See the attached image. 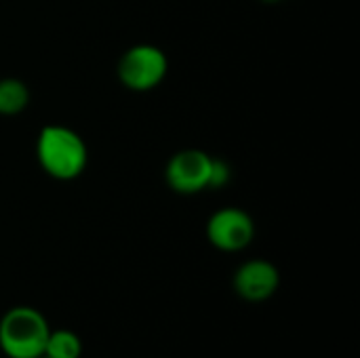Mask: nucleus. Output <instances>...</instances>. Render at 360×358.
<instances>
[{
  "label": "nucleus",
  "mask_w": 360,
  "mask_h": 358,
  "mask_svg": "<svg viewBox=\"0 0 360 358\" xmlns=\"http://www.w3.org/2000/svg\"><path fill=\"white\" fill-rule=\"evenodd\" d=\"M36 158L49 177L72 181L84 173L89 165V148L74 129L46 124L36 139Z\"/></svg>",
  "instance_id": "f257e3e1"
},
{
  "label": "nucleus",
  "mask_w": 360,
  "mask_h": 358,
  "mask_svg": "<svg viewBox=\"0 0 360 358\" xmlns=\"http://www.w3.org/2000/svg\"><path fill=\"white\" fill-rule=\"evenodd\" d=\"M51 327L44 314L30 306H15L0 319V350L8 358H40Z\"/></svg>",
  "instance_id": "f03ea898"
},
{
  "label": "nucleus",
  "mask_w": 360,
  "mask_h": 358,
  "mask_svg": "<svg viewBox=\"0 0 360 358\" xmlns=\"http://www.w3.org/2000/svg\"><path fill=\"white\" fill-rule=\"evenodd\" d=\"M169 72V59L156 44H135L127 49L116 65L120 84L135 93H148L162 84Z\"/></svg>",
  "instance_id": "7ed1b4c3"
},
{
  "label": "nucleus",
  "mask_w": 360,
  "mask_h": 358,
  "mask_svg": "<svg viewBox=\"0 0 360 358\" xmlns=\"http://www.w3.org/2000/svg\"><path fill=\"white\" fill-rule=\"evenodd\" d=\"M213 156L198 148L175 152L165 167V181L177 194H198L209 190Z\"/></svg>",
  "instance_id": "20e7f679"
},
{
  "label": "nucleus",
  "mask_w": 360,
  "mask_h": 358,
  "mask_svg": "<svg viewBox=\"0 0 360 358\" xmlns=\"http://www.w3.org/2000/svg\"><path fill=\"white\" fill-rule=\"evenodd\" d=\"M207 238L209 243L224 253H238L247 249L255 238V222L253 217L238 207H224L215 211L207 222Z\"/></svg>",
  "instance_id": "39448f33"
},
{
  "label": "nucleus",
  "mask_w": 360,
  "mask_h": 358,
  "mask_svg": "<svg viewBox=\"0 0 360 358\" xmlns=\"http://www.w3.org/2000/svg\"><path fill=\"white\" fill-rule=\"evenodd\" d=\"M234 293L249 304L268 302L281 287V272L268 260H247L232 279Z\"/></svg>",
  "instance_id": "423d86ee"
},
{
  "label": "nucleus",
  "mask_w": 360,
  "mask_h": 358,
  "mask_svg": "<svg viewBox=\"0 0 360 358\" xmlns=\"http://www.w3.org/2000/svg\"><path fill=\"white\" fill-rule=\"evenodd\" d=\"M30 103V89L19 78H0V116H17Z\"/></svg>",
  "instance_id": "0eeeda50"
},
{
  "label": "nucleus",
  "mask_w": 360,
  "mask_h": 358,
  "mask_svg": "<svg viewBox=\"0 0 360 358\" xmlns=\"http://www.w3.org/2000/svg\"><path fill=\"white\" fill-rule=\"evenodd\" d=\"M82 342L70 329H51L44 346V357L49 358H80Z\"/></svg>",
  "instance_id": "6e6552de"
},
{
  "label": "nucleus",
  "mask_w": 360,
  "mask_h": 358,
  "mask_svg": "<svg viewBox=\"0 0 360 358\" xmlns=\"http://www.w3.org/2000/svg\"><path fill=\"white\" fill-rule=\"evenodd\" d=\"M232 179V169L226 160L215 158L213 156V167H211V181H209V190H219L224 186H228Z\"/></svg>",
  "instance_id": "1a4fd4ad"
},
{
  "label": "nucleus",
  "mask_w": 360,
  "mask_h": 358,
  "mask_svg": "<svg viewBox=\"0 0 360 358\" xmlns=\"http://www.w3.org/2000/svg\"><path fill=\"white\" fill-rule=\"evenodd\" d=\"M259 2H264V4H278V2H283V0H259Z\"/></svg>",
  "instance_id": "9d476101"
},
{
  "label": "nucleus",
  "mask_w": 360,
  "mask_h": 358,
  "mask_svg": "<svg viewBox=\"0 0 360 358\" xmlns=\"http://www.w3.org/2000/svg\"><path fill=\"white\" fill-rule=\"evenodd\" d=\"M40 358H49V357H44V354H42V357H40Z\"/></svg>",
  "instance_id": "9b49d317"
}]
</instances>
